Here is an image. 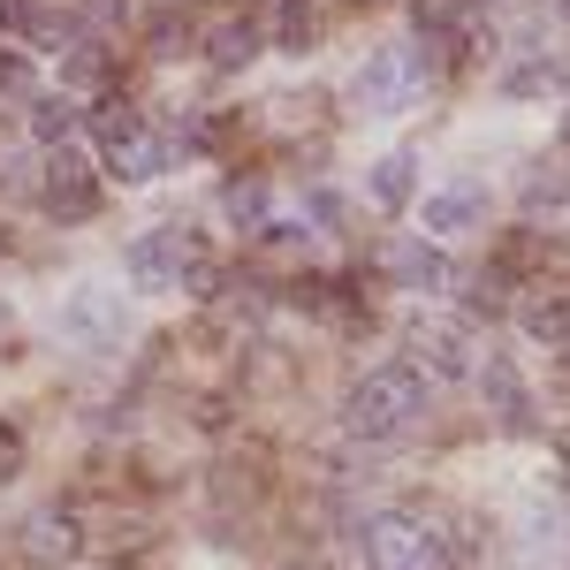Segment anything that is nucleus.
I'll return each mask as SVG.
<instances>
[{
	"label": "nucleus",
	"mask_w": 570,
	"mask_h": 570,
	"mask_svg": "<svg viewBox=\"0 0 570 570\" xmlns=\"http://www.w3.org/2000/svg\"><path fill=\"white\" fill-rule=\"evenodd\" d=\"M426 419V381H419V365H381V373H365L343 403V426L357 441H395L411 434Z\"/></svg>",
	"instance_id": "f257e3e1"
},
{
	"label": "nucleus",
	"mask_w": 570,
	"mask_h": 570,
	"mask_svg": "<svg viewBox=\"0 0 570 570\" xmlns=\"http://www.w3.org/2000/svg\"><path fill=\"white\" fill-rule=\"evenodd\" d=\"M357 548H365V563H373V570H449L441 532L419 525V518H403V510L365 518V525H357Z\"/></svg>",
	"instance_id": "f03ea898"
},
{
	"label": "nucleus",
	"mask_w": 570,
	"mask_h": 570,
	"mask_svg": "<svg viewBox=\"0 0 570 570\" xmlns=\"http://www.w3.org/2000/svg\"><path fill=\"white\" fill-rule=\"evenodd\" d=\"M198 259H206V252H198V236H183V228H153V236H137V244H130L137 289H176Z\"/></svg>",
	"instance_id": "7ed1b4c3"
},
{
	"label": "nucleus",
	"mask_w": 570,
	"mask_h": 570,
	"mask_svg": "<svg viewBox=\"0 0 570 570\" xmlns=\"http://www.w3.org/2000/svg\"><path fill=\"white\" fill-rule=\"evenodd\" d=\"M61 335L85 343V351H115V343H122V297L99 289V282H85V289L61 305Z\"/></svg>",
	"instance_id": "20e7f679"
},
{
	"label": "nucleus",
	"mask_w": 570,
	"mask_h": 570,
	"mask_svg": "<svg viewBox=\"0 0 570 570\" xmlns=\"http://www.w3.org/2000/svg\"><path fill=\"white\" fill-rule=\"evenodd\" d=\"M411 77H419V53H411V46H381V53H365V69H357V99H365L373 115H395V107H411Z\"/></svg>",
	"instance_id": "39448f33"
},
{
	"label": "nucleus",
	"mask_w": 570,
	"mask_h": 570,
	"mask_svg": "<svg viewBox=\"0 0 570 570\" xmlns=\"http://www.w3.org/2000/svg\"><path fill=\"white\" fill-rule=\"evenodd\" d=\"M46 206H53L61 220H91V214H99V183H91L85 153L53 145V160H46Z\"/></svg>",
	"instance_id": "423d86ee"
},
{
	"label": "nucleus",
	"mask_w": 570,
	"mask_h": 570,
	"mask_svg": "<svg viewBox=\"0 0 570 570\" xmlns=\"http://www.w3.org/2000/svg\"><path fill=\"white\" fill-rule=\"evenodd\" d=\"M77 548H85V532L69 525L61 510H31V518L16 525V556H23V563H39V570H61Z\"/></svg>",
	"instance_id": "0eeeda50"
},
{
	"label": "nucleus",
	"mask_w": 570,
	"mask_h": 570,
	"mask_svg": "<svg viewBox=\"0 0 570 570\" xmlns=\"http://www.w3.org/2000/svg\"><path fill=\"white\" fill-rule=\"evenodd\" d=\"M411 365H426L434 381H464V373H480V357L464 343V327H411Z\"/></svg>",
	"instance_id": "6e6552de"
},
{
	"label": "nucleus",
	"mask_w": 570,
	"mask_h": 570,
	"mask_svg": "<svg viewBox=\"0 0 570 570\" xmlns=\"http://www.w3.org/2000/svg\"><path fill=\"white\" fill-rule=\"evenodd\" d=\"M381 266H389L403 289H449V259H441L426 236H395L389 252H381Z\"/></svg>",
	"instance_id": "1a4fd4ad"
},
{
	"label": "nucleus",
	"mask_w": 570,
	"mask_h": 570,
	"mask_svg": "<svg viewBox=\"0 0 570 570\" xmlns=\"http://www.w3.org/2000/svg\"><path fill=\"white\" fill-rule=\"evenodd\" d=\"M426 236H464V228H480L487 220V190L480 183H449V190H434L426 198Z\"/></svg>",
	"instance_id": "9d476101"
},
{
	"label": "nucleus",
	"mask_w": 570,
	"mask_h": 570,
	"mask_svg": "<svg viewBox=\"0 0 570 570\" xmlns=\"http://www.w3.org/2000/svg\"><path fill=\"white\" fill-rule=\"evenodd\" d=\"M480 381H487V403H494V419H502L510 434H532V411H525V381H518V365H510V357H487Z\"/></svg>",
	"instance_id": "9b49d317"
},
{
	"label": "nucleus",
	"mask_w": 570,
	"mask_h": 570,
	"mask_svg": "<svg viewBox=\"0 0 570 570\" xmlns=\"http://www.w3.org/2000/svg\"><path fill=\"white\" fill-rule=\"evenodd\" d=\"M107 168H115L122 183H153L160 168H168V145H160L153 130H137V137H122V145H107Z\"/></svg>",
	"instance_id": "f8f14e48"
},
{
	"label": "nucleus",
	"mask_w": 570,
	"mask_h": 570,
	"mask_svg": "<svg viewBox=\"0 0 570 570\" xmlns=\"http://www.w3.org/2000/svg\"><path fill=\"white\" fill-rule=\"evenodd\" d=\"M77 122H85V107H77L69 91H39V99H31V137H39V145H69Z\"/></svg>",
	"instance_id": "ddd939ff"
},
{
	"label": "nucleus",
	"mask_w": 570,
	"mask_h": 570,
	"mask_svg": "<svg viewBox=\"0 0 570 570\" xmlns=\"http://www.w3.org/2000/svg\"><path fill=\"white\" fill-rule=\"evenodd\" d=\"M23 39L46 46V53H69V46H77V16H61V8H46V0H23Z\"/></svg>",
	"instance_id": "4468645a"
},
{
	"label": "nucleus",
	"mask_w": 570,
	"mask_h": 570,
	"mask_svg": "<svg viewBox=\"0 0 570 570\" xmlns=\"http://www.w3.org/2000/svg\"><path fill=\"white\" fill-rule=\"evenodd\" d=\"M411 183H419V160H411V153H389V160L373 168V198L395 214V206H411Z\"/></svg>",
	"instance_id": "2eb2a0df"
},
{
	"label": "nucleus",
	"mask_w": 570,
	"mask_h": 570,
	"mask_svg": "<svg viewBox=\"0 0 570 570\" xmlns=\"http://www.w3.org/2000/svg\"><path fill=\"white\" fill-rule=\"evenodd\" d=\"M525 335L563 351V343H570V297H532V305H525Z\"/></svg>",
	"instance_id": "dca6fc26"
},
{
	"label": "nucleus",
	"mask_w": 570,
	"mask_h": 570,
	"mask_svg": "<svg viewBox=\"0 0 570 570\" xmlns=\"http://www.w3.org/2000/svg\"><path fill=\"white\" fill-rule=\"evenodd\" d=\"M206 53H214V69H244V61L259 53V23H244V16H236V23H220Z\"/></svg>",
	"instance_id": "f3484780"
},
{
	"label": "nucleus",
	"mask_w": 570,
	"mask_h": 570,
	"mask_svg": "<svg viewBox=\"0 0 570 570\" xmlns=\"http://www.w3.org/2000/svg\"><path fill=\"white\" fill-rule=\"evenodd\" d=\"M274 46H289V53H312V46H320V23H312L305 0H282V16H274Z\"/></svg>",
	"instance_id": "a211bd4d"
},
{
	"label": "nucleus",
	"mask_w": 570,
	"mask_h": 570,
	"mask_svg": "<svg viewBox=\"0 0 570 570\" xmlns=\"http://www.w3.org/2000/svg\"><path fill=\"white\" fill-rule=\"evenodd\" d=\"M61 77H69V85H99V77H107V53H99V46H69Z\"/></svg>",
	"instance_id": "6ab92c4d"
},
{
	"label": "nucleus",
	"mask_w": 570,
	"mask_h": 570,
	"mask_svg": "<svg viewBox=\"0 0 570 570\" xmlns=\"http://www.w3.org/2000/svg\"><path fill=\"white\" fill-rule=\"evenodd\" d=\"M456 16H464V8H456V0H411V23H419V31H426V39H441V31H449V23H456Z\"/></svg>",
	"instance_id": "aec40b11"
},
{
	"label": "nucleus",
	"mask_w": 570,
	"mask_h": 570,
	"mask_svg": "<svg viewBox=\"0 0 570 570\" xmlns=\"http://www.w3.org/2000/svg\"><path fill=\"white\" fill-rule=\"evenodd\" d=\"M91 130L107 137V145H122V137H137L145 122H137V107H99V122H91Z\"/></svg>",
	"instance_id": "412c9836"
},
{
	"label": "nucleus",
	"mask_w": 570,
	"mask_h": 570,
	"mask_svg": "<svg viewBox=\"0 0 570 570\" xmlns=\"http://www.w3.org/2000/svg\"><path fill=\"white\" fill-rule=\"evenodd\" d=\"M228 214L244 220V228H259V214H266V190H259V183H236V190H228Z\"/></svg>",
	"instance_id": "4be33fe9"
},
{
	"label": "nucleus",
	"mask_w": 570,
	"mask_h": 570,
	"mask_svg": "<svg viewBox=\"0 0 570 570\" xmlns=\"http://www.w3.org/2000/svg\"><path fill=\"white\" fill-rule=\"evenodd\" d=\"M176 46H190V23H176V16H153V53H176Z\"/></svg>",
	"instance_id": "5701e85b"
},
{
	"label": "nucleus",
	"mask_w": 570,
	"mask_h": 570,
	"mask_svg": "<svg viewBox=\"0 0 570 570\" xmlns=\"http://www.w3.org/2000/svg\"><path fill=\"white\" fill-rule=\"evenodd\" d=\"M16 472H23V434H16V426H0V487L16 480Z\"/></svg>",
	"instance_id": "b1692460"
},
{
	"label": "nucleus",
	"mask_w": 570,
	"mask_h": 570,
	"mask_svg": "<svg viewBox=\"0 0 570 570\" xmlns=\"http://www.w3.org/2000/svg\"><path fill=\"white\" fill-rule=\"evenodd\" d=\"M525 198H532V206H540V198H563V176H556V168H532V176H525Z\"/></svg>",
	"instance_id": "393cba45"
},
{
	"label": "nucleus",
	"mask_w": 570,
	"mask_h": 570,
	"mask_svg": "<svg viewBox=\"0 0 570 570\" xmlns=\"http://www.w3.org/2000/svg\"><path fill=\"white\" fill-rule=\"evenodd\" d=\"M0 85H23V61L16 53H0Z\"/></svg>",
	"instance_id": "a878e982"
},
{
	"label": "nucleus",
	"mask_w": 570,
	"mask_h": 570,
	"mask_svg": "<svg viewBox=\"0 0 570 570\" xmlns=\"http://www.w3.org/2000/svg\"><path fill=\"white\" fill-rule=\"evenodd\" d=\"M91 16H99V23H115V16H122V0H91Z\"/></svg>",
	"instance_id": "bb28decb"
},
{
	"label": "nucleus",
	"mask_w": 570,
	"mask_h": 570,
	"mask_svg": "<svg viewBox=\"0 0 570 570\" xmlns=\"http://www.w3.org/2000/svg\"><path fill=\"white\" fill-rule=\"evenodd\" d=\"M556 449H563V456H570V434H563V441H556Z\"/></svg>",
	"instance_id": "cd10ccee"
},
{
	"label": "nucleus",
	"mask_w": 570,
	"mask_h": 570,
	"mask_svg": "<svg viewBox=\"0 0 570 570\" xmlns=\"http://www.w3.org/2000/svg\"><path fill=\"white\" fill-rule=\"evenodd\" d=\"M456 8H480V0H456Z\"/></svg>",
	"instance_id": "c85d7f7f"
},
{
	"label": "nucleus",
	"mask_w": 570,
	"mask_h": 570,
	"mask_svg": "<svg viewBox=\"0 0 570 570\" xmlns=\"http://www.w3.org/2000/svg\"><path fill=\"white\" fill-rule=\"evenodd\" d=\"M563 8H570V0H563Z\"/></svg>",
	"instance_id": "c756f323"
}]
</instances>
